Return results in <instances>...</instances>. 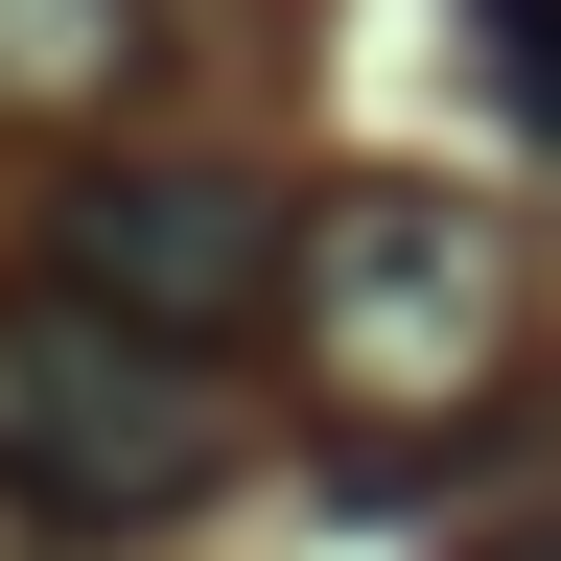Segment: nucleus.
I'll return each instance as SVG.
<instances>
[{"mask_svg":"<svg viewBox=\"0 0 561 561\" xmlns=\"http://www.w3.org/2000/svg\"><path fill=\"white\" fill-rule=\"evenodd\" d=\"M515 234H491L468 187H328L305 210V351L351 421H468L515 398Z\"/></svg>","mask_w":561,"mask_h":561,"instance_id":"f257e3e1","label":"nucleus"},{"mask_svg":"<svg viewBox=\"0 0 561 561\" xmlns=\"http://www.w3.org/2000/svg\"><path fill=\"white\" fill-rule=\"evenodd\" d=\"M468 561H561V515H515V538H468Z\"/></svg>","mask_w":561,"mask_h":561,"instance_id":"423d86ee","label":"nucleus"},{"mask_svg":"<svg viewBox=\"0 0 561 561\" xmlns=\"http://www.w3.org/2000/svg\"><path fill=\"white\" fill-rule=\"evenodd\" d=\"M280 280H305V210L257 164H210V140H94L47 187V305H94L140 351H234Z\"/></svg>","mask_w":561,"mask_h":561,"instance_id":"7ed1b4c3","label":"nucleus"},{"mask_svg":"<svg viewBox=\"0 0 561 561\" xmlns=\"http://www.w3.org/2000/svg\"><path fill=\"white\" fill-rule=\"evenodd\" d=\"M140 94V0H0V117H117Z\"/></svg>","mask_w":561,"mask_h":561,"instance_id":"20e7f679","label":"nucleus"},{"mask_svg":"<svg viewBox=\"0 0 561 561\" xmlns=\"http://www.w3.org/2000/svg\"><path fill=\"white\" fill-rule=\"evenodd\" d=\"M234 468V375L210 351H140L94 305H0V491H24L47 538H140V515H187V491Z\"/></svg>","mask_w":561,"mask_h":561,"instance_id":"f03ea898","label":"nucleus"},{"mask_svg":"<svg viewBox=\"0 0 561 561\" xmlns=\"http://www.w3.org/2000/svg\"><path fill=\"white\" fill-rule=\"evenodd\" d=\"M468 70L515 94V140L561 164V0H468Z\"/></svg>","mask_w":561,"mask_h":561,"instance_id":"39448f33","label":"nucleus"}]
</instances>
